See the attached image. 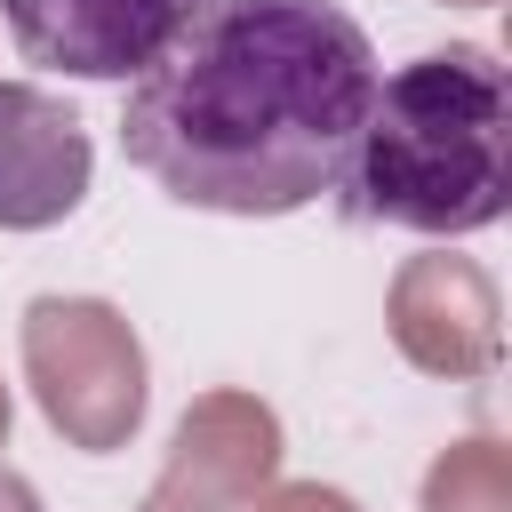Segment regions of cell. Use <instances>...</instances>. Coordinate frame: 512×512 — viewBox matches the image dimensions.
Returning <instances> with one entry per match:
<instances>
[{"label": "cell", "mask_w": 512, "mask_h": 512, "mask_svg": "<svg viewBox=\"0 0 512 512\" xmlns=\"http://www.w3.org/2000/svg\"><path fill=\"white\" fill-rule=\"evenodd\" d=\"M376 72L336 0H200L128 80L120 144L176 208L296 216L344 184Z\"/></svg>", "instance_id": "6da1fadb"}, {"label": "cell", "mask_w": 512, "mask_h": 512, "mask_svg": "<svg viewBox=\"0 0 512 512\" xmlns=\"http://www.w3.org/2000/svg\"><path fill=\"white\" fill-rule=\"evenodd\" d=\"M88 128L32 80H0V232H48L88 192Z\"/></svg>", "instance_id": "277c9868"}, {"label": "cell", "mask_w": 512, "mask_h": 512, "mask_svg": "<svg viewBox=\"0 0 512 512\" xmlns=\"http://www.w3.org/2000/svg\"><path fill=\"white\" fill-rule=\"evenodd\" d=\"M200 0H0V24L24 64L56 80H136Z\"/></svg>", "instance_id": "3957f363"}, {"label": "cell", "mask_w": 512, "mask_h": 512, "mask_svg": "<svg viewBox=\"0 0 512 512\" xmlns=\"http://www.w3.org/2000/svg\"><path fill=\"white\" fill-rule=\"evenodd\" d=\"M336 192L360 224H400L424 240L488 232L512 200V72L496 48L464 40L376 72Z\"/></svg>", "instance_id": "7a4b0ae2"}]
</instances>
